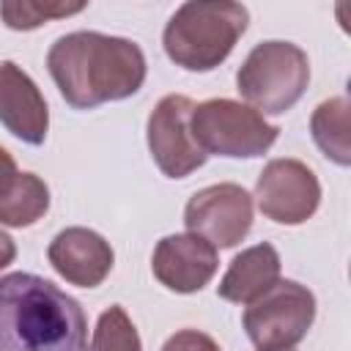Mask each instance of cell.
Masks as SVG:
<instances>
[{"label": "cell", "mask_w": 351, "mask_h": 351, "mask_svg": "<svg viewBox=\"0 0 351 351\" xmlns=\"http://www.w3.org/2000/svg\"><path fill=\"white\" fill-rule=\"evenodd\" d=\"M47 69L74 110L129 99L145 82L143 49L129 38L93 30L60 36L49 47Z\"/></svg>", "instance_id": "1"}, {"label": "cell", "mask_w": 351, "mask_h": 351, "mask_svg": "<svg viewBox=\"0 0 351 351\" xmlns=\"http://www.w3.org/2000/svg\"><path fill=\"white\" fill-rule=\"evenodd\" d=\"M0 351H88L80 302L38 274L0 277Z\"/></svg>", "instance_id": "2"}, {"label": "cell", "mask_w": 351, "mask_h": 351, "mask_svg": "<svg viewBox=\"0 0 351 351\" xmlns=\"http://www.w3.org/2000/svg\"><path fill=\"white\" fill-rule=\"evenodd\" d=\"M247 22L250 14L239 3L192 0L170 16L162 44L176 66L186 71H211L230 55Z\"/></svg>", "instance_id": "3"}, {"label": "cell", "mask_w": 351, "mask_h": 351, "mask_svg": "<svg viewBox=\"0 0 351 351\" xmlns=\"http://www.w3.org/2000/svg\"><path fill=\"white\" fill-rule=\"evenodd\" d=\"M310 82V60L304 49L291 41L258 44L236 74V88L261 115H280L291 110Z\"/></svg>", "instance_id": "4"}, {"label": "cell", "mask_w": 351, "mask_h": 351, "mask_svg": "<svg viewBox=\"0 0 351 351\" xmlns=\"http://www.w3.org/2000/svg\"><path fill=\"white\" fill-rule=\"evenodd\" d=\"M189 129L206 156L217 154L230 159H252L266 154L280 132L261 112L233 99H208L195 104Z\"/></svg>", "instance_id": "5"}, {"label": "cell", "mask_w": 351, "mask_h": 351, "mask_svg": "<svg viewBox=\"0 0 351 351\" xmlns=\"http://www.w3.org/2000/svg\"><path fill=\"white\" fill-rule=\"evenodd\" d=\"M313 318L315 296L293 280H277L263 296L250 302L241 321L258 351H285L304 340Z\"/></svg>", "instance_id": "6"}, {"label": "cell", "mask_w": 351, "mask_h": 351, "mask_svg": "<svg viewBox=\"0 0 351 351\" xmlns=\"http://www.w3.org/2000/svg\"><path fill=\"white\" fill-rule=\"evenodd\" d=\"M255 200L266 219L280 225H302L321 203V184L304 162L271 159L258 176Z\"/></svg>", "instance_id": "7"}, {"label": "cell", "mask_w": 351, "mask_h": 351, "mask_svg": "<svg viewBox=\"0 0 351 351\" xmlns=\"http://www.w3.org/2000/svg\"><path fill=\"white\" fill-rule=\"evenodd\" d=\"M184 225L214 250L236 247L252 228V197L239 184H214L195 192L184 208Z\"/></svg>", "instance_id": "8"}, {"label": "cell", "mask_w": 351, "mask_h": 351, "mask_svg": "<svg viewBox=\"0 0 351 351\" xmlns=\"http://www.w3.org/2000/svg\"><path fill=\"white\" fill-rule=\"evenodd\" d=\"M195 104L186 96H165L148 115V148L154 162L167 178H186L208 156L195 143L189 129V115Z\"/></svg>", "instance_id": "9"}, {"label": "cell", "mask_w": 351, "mask_h": 351, "mask_svg": "<svg viewBox=\"0 0 351 351\" xmlns=\"http://www.w3.org/2000/svg\"><path fill=\"white\" fill-rule=\"evenodd\" d=\"M217 263V250L192 233L165 236L151 258L154 277L176 293H195L208 285Z\"/></svg>", "instance_id": "10"}, {"label": "cell", "mask_w": 351, "mask_h": 351, "mask_svg": "<svg viewBox=\"0 0 351 351\" xmlns=\"http://www.w3.org/2000/svg\"><path fill=\"white\" fill-rule=\"evenodd\" d=\"M0 123L27 145H41L49 129V110L38 85L11 60L0 63Z\"/></svg>", "instance_id": "11"}, {"label": "cell", "mask_w": 351, "mask_h": 351, "mask_svg": "<svg viewBox=\"0 0 351 351\" xmlns=\"http://www.w3.org/2000/svg\"><path fill=\"white\" fill-rule=\"evenodd\" d=\"M49 263L52 269L71 285L80 288H96L104 282V277L112 269V247L99 236L96 230L88 228H66L60 230L49 250Z\"/></svg>", "instance_id": "12"}, {"label": "cell", "mask_w": 351, "mask_h": 351, "mask_svg": "<svg viewBox=\"0 0 351 351\" xmlns=\"http://www.w3.org/2000/svg\"><path fill=\"white\" fill-rule=\"evenodd\" d=\"M280 280V255L271 244H255L236 255L217 285V296L236 304H250Z\"/></svg>", "instance_id": "13"}, {"label": "cell", "mask_w": 351, "mask_h": 351, "mask_svg": "<svg viewBox=\"0 0 351 351\" xmlns=\"http://www.w3.org/2000/svg\"><path fill=\"white\" fill-rule=\"evenodd\" d=\"M49 208V189L36 173L11 170L0 176V225L27 228Z\"/></svg>", "instance_id": "14"}, {"label": "cell", "mask_w": 351, "mask_h": 351, "mask_svg": "<svg viewBox=\"0 0 351 351\" xmlns=\"http://www.w3.org/2000/svg\"><path fill=\"white\" fill-rule=\"evenodd\" d=\"M348 110H351L348 99L335 96V99L321 101L310 118V132H313L315 145L324 151L326 159H332L340 167L351 162V140H348L351 112Z\"/></svg>", "instance_id": "15"}, {"label": "cell", "mask_w": 351, "mask_h": 351, "mask_svg": "<svg viewBox=\"0 0 351 351\" xmlns=\"http://www.w3.org/2000/svg\"><path fill=\"white\" fill-rule=\"evenodd\" d=\"M85 3H36V0H8L0 3V16L11 30H33L49 19L80 14Z\"/></svg>", "instance_id": "16"}, {"label": "cell", "mask_w": 351, "mask_h": 351, "mask_svg": "<svg viewBox=\"0 0 351 351\" xmlns=\"http://www.w3.org/2000/svg\"><path fill=\"white\" fill-rule=\"evenodd\" d=\"M90 351H143L140 335L121 304H112L99 315Z\"/></svg>", "instance_id": "17"}, {"label": "cell", "mask_w": 351, "mask_h": 351, "mask_svg": "<svg viewBox=\"0 0 351 351\" xmlns=\"http://www.w3.org/2000/svg\"><path fill=\"white\" fill-rule=\"evenodd\" d=\"M162 351H219V346L197 329H181L173 337H167Z\"/></svg>", "instance_id": "18"}, {"label": "cell", "mask_w": 351, "mask_h": 351, "mask_svg": "<svg viewBox=\"0 0 351 351\" xmlns=\"http://www.w3.org/2000/svg\"><path fill=\"white\" fill-rule=\"evenodd\" d=\"M16 255V247H14V239L8 233L0 230V269H5Z\"/></svg>", "instance_id": "19"}, {"label": "cell", "mask_w": 351, "mask_h": 351, "mask_svg": "<svg viewBox=\"0 0 351 351\" xmlns=\"http://www.w3.org/2000/svg\"><path fill=\"white\" fill-rule=\"evenodd\" d=\"M11 170H16V162H14V156L0 145V176H5V173H11Z\"/></svg>", "instance_id": "20"}, {"label": "cell", "mask_w": 351, "mask_h": 351, "mask_svg": "<svg viewBox=\"0 0 351 351\" xmlns=\"http://www.w3.org/2000/svg\"><path fill=\"white\" fill-rule=\"evenodd\" d=\"M285 351H291V348H285Z\"/></svg>", "instance_id": "21"}]
</instances>
